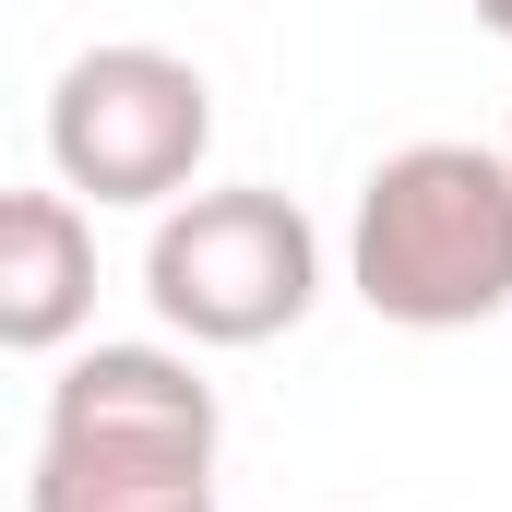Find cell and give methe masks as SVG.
Masks as SVG:
<instances>
[{"mask_svg":"<svg viewBox=\"0 0 512 512\" xmlns=\"http://www.w3.org/2000/svg\"><path fill=\"white\" fill-rule=\"evenodd\" d=\"M179 512H215V501H179Z\"/></svg>","mask_w":512,"mask_h":512,"instance_id":"52a82bcc","label":"cell"},{"mask_svg":"<svg viewBox=\"0 0 512 512\" xmlns=\"http://www.w3.org/2000/svg\"><path fill=\"white\" fill-rule=\"evenodd\" d=\"M465 12H477V24H489V36H512V0H465Z\"/></svg>","mask_w":512,"mask_h":512,"instance_id":"8992f818","label":"cell"},{"mask_svg":"<svg viewBox=\"0 0 512 512\" xmlns=\"http://www.w3.org/2000/svg\"><path fill=\"white\" fill-rule=\"evenodd\" d=\"M143 298L179 346H274L322 298V227L262 179L179 191L143 239Z\"/></svg>","mask_w":512,"mask_h":512,"instance_id":"3957f363","label":"cell"},{"mask_svg":"<svg viewBox=\"0 0 512 512\" xmlns=\"http://www.w3.org/2000/svg\"><path fill=\"white\" fill-rule=\"evenodd\" d=\"M215 155V84L179 60V48H84L60 84H48V167L60 191L84 203H179Z\"/></svg>","mask_w":512,"mask_h":512,"instance_id":"277c9868","label":"cell"},{"mask_svg":"<svg viewBox=\"0 0 512 512\" xmlns=\"http://www.w3.org/2000/svg\"><path fill=\"white\" fill-rule=\"evenodd\" d=\"M346 286L405 334H465L512 310V155L501 143H405L358 179Z\"/></svg>","mask_w":512,"mask_h":512,"instance_id":"6da1fadb","label":"cell"},{"mask_svg":"<svg viewBox=\"0 0 512 512\" xmlns=\"http://www.w3.org/2000/svg\"><path fill=\"white\" fill-rule=\"evenodd\" d=\"M501 155H512V131H501Z\"/></svg>","mask_w":512,"mask_h":512,"instance_id":"ba28073f","label":"cell"},{"mask_svg":"<svg viewBox=\"0 0 512 512\" xmlns=\"http://www.w3.org/2000/svg\"><path fill=\"white\" fill-rule=\"evenodd\" d=\"M96 322V227L84 191H12L0 203V346L60 358Z\"/></svg>","mask_w":512,"mask_h":512,"instance_id":"5b68a950","label":"cell"},{"mask_svg":"<svg viewBox=\"0 0 512 512\" xmlns=\"http://www.w3.org/2000/svg\"><path fill=\"white\" fill-rule=\"evenodd\" d=\"M215 382L167 346H84L48 382L24 512H179L215 501Z\"/></svg>","mask_w":512,"mask_h":512,"instance_id":"7a4b0ae2","label":"cell"}]
</instances>
